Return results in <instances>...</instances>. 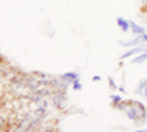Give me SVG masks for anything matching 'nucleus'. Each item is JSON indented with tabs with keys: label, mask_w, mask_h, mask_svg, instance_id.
Listing matches in <instances>:
<instances>
[{
	"label": "nucleus",
	"mask_w": 147,
	"mask_h": 132,
	"mask_svg": "<svg viewBox=\"0 0 147 132\" xmlns=\"http://www.w3.org/2000/svg\"><path fill=\"white\" fill-rule=\"evenodd\" d=\"M118 91H121V92H124V94L127 92V90H125V87H124V85H121V87H118Z\"/></svg>",
	"instance_id": "14"
},
{
	"label": "nucleus",
	"mask_w": 147,
	"mask_h": 132,
	"mask_svg": "<svg viewBox=\"0 0 147 132\" xmlns=\"http://www.w3.org/2000/svg\"><path fill=\"white\" fill-rule=\"evenodd\" d=\"M122 100H124V97H122V95H119V94H110V101H112V106L118 104V103L122 101Z\"/></svg>",
	"instance_id": "10"
},
{
	"label": "nucleus",
	"mask_w": 147,
	"mask_h": 132,
	"mask_svg": "<svg viewBox=\"0 0 147 132\" xmlns=\"http://www.w3.org/2000/svg\"><path fill=\"white\" fill-rule=\"evenodd\" d=\"M143 52H147V43L144 46L143 44H138L136 47H131L128 52H125L124 54L121 56V59H122V60H124V59H129V57H134V56H137V54H140Z\"/></svg>",
	"instance_id": "2"
},
{
	"label": "nucleus",
	"mask_w": 147,
	"mask_h": 132,
	"mask_svg": "<svg viewBox=\"0 0 147 132\" xmlns=\"http://www.w3.org/2000/svg\"><path fill=\"white\" fill-rule=\"evenodd\" d=\"M50 101L52 104L56 107L57 110L60 112H65L68 109V101H66V95L63 91H55L53 95L50 97Z\"/></svg>",
	"instance_id": "1"
},
{
	"label": "nucleus",
	"mask_w": 147,
	"mask_h": 132,
	"mask_svg": "<svg viewBox=\"0 0 147 132\" xmlns=\"http://www.w3.org/2000/svg\"><path fill=\"white\" fill-rule=\"evenodd\" d=\"M131 101H132V100H122V101H119L118 104H115V106H112V107H113V109H116V110L125 112L128 107L131 106Z\"/></svg>",
	"instance_id": "8"
},
{
	"label": "nucleus",
	"mask_w": 147,
	"mask_h": 132,
	"mask_svg": "<svg viewBox=\"0 0 147 132\" xmlns=\"http://www.w3.org/2000/svg\"><path fill=\"white\" fill-rule=\"evenodd\" d=\"M116 23H118V27L121 28L122 32H131V21H129V19H125V18H122V16H118V18H116Z\"/></svg>",
	"instance_id": "4"
},
{
	"label": "nucleus",
	"mask_w": 147,
	"mask_h": 132,
	"mask_svg": "<svg viewBox=\"0 0 147 132\" xmlns=\"http://www.w3.org/2000/svg\"><path fill=\"white\" fill-rule=\"evenodd\" d=\"M147 88V79L146 78H143V79H140L138 81V84H137V87H136V92L137 94H140V95H143V92H144V90Z\"/></svg>",
	"instance_id": "9"
},
{
	"label": "nucleus",
	"mask_w": 147,
	"mask_h": 132,
	"mask_svg": "<svg viewBox=\"0 0 147 132\" xmlns=\"http://www.w3.org/2000/svg\"><path fill=\"white\" fill-rule=\"evenodd\" d=\"M60 78L65 79L69 84H72L75 79H80V74H78V72H75V70H71V72H65V74H62V75H60Z\"/></svg>",
	"instance_id": "5"
},
{
	"label": "nucleus",
	"mask_w": 147,
	"mask_h": 132,
	"mask_svg": "<svg viewBox=\"0 0 147 132\" xmlns=\"http://www.w3.org/2000/svg\"><path fill=\"white\" fill-rule=\"evenodd\" d=\"M143 43H147V32L143 34Z\"/></svg>",
	"instance_id": "15"
},
{
	"label": "nucleus",
	"mask_w": 147,
	"mask_h": 132,
	"mask_svg": "<svg viewBox=\"0 0 147 132\" xmlns=\"http://www.w3.org/2000/svg\"><path fill=\"white\" fill-rule=\"evenodd\" d=\"M99 81H102V76L100 75H94L93 76V82H99Z\"/></svg>",
	"instance_id": "13"
},
{
	"label": "nucleus",
	"mask_w": 147,
	"mask_h": 132,
	"mask_svg": "<svg viewBox=\"0 0 147 132\" xmlns=\"http://www.w3.org/2000/svg\"><path fill=\"white\" fill-rule=\"evenodd\" d=\"M146 122H147V117H146Z\"/></svg>",
	"instance_id": "17"
},
{
	"label": "nucleus",
	"mask_w": 147,
	"mask_h": 132,
	"mask_svg": "<svg viewBox=\"0 0 147 132\" xmlns=\"http://www.w3.org/2000/svg\"><path fill=\"white\" fill-rule=\"evenodd\" d=\"M143 97H146V98H147V88H146V90H144V92H143Z\"/></svg>",
	"instance_id": "16"
},
{
	"label": "nucleus",
	"mask_w": 147,
	"mask_h": 132,
	"mask_svg": "<svg viewBox=\"0 0 147 132\" xmlns=\"http://www.w3.org/2000/svg\"><path fill=\"white\" fill-rule=\"evenodd\" d=\"M107 82H109V88L112 90V91H116L118 90V85H116V82H115V79L112 78V76H107Z\"/></svg>",
	"instance_id": "12"
},
{
	"label": "nucleus",
	"mask_w": 147,
	"mask_h": 132,
	"mask_svg": "<svg viewBox=\"0 0 147 132\" xmlns=\"http://www.w3.org/2000/svg\"><path fill=\"white\" fill-rule=\"evenodd\" d=\"M146 62H147V52H143V53L134 56V57L131 59V63H132V65H143V63H146Z\"/></svg>",
	"instance_id": "6"
},
{
	"label": "nucleus",
	"mask_w": 147,
	"mask_h": 132,
	"mask_svg": "<svg viewBox=\"0 0 147 132\" xmlns=\"http://www.w3.org/2000/svg\"><path fill=\"white\" fill-rule=\"evenodd\" d=\"M131 32L134 35H143V34H146V28L138 25V23H136L134 21H131Z\"/></svg>",
	"instance_id": "7"
},
{
	"label": "nucleus",
	"mask_w": 147,
	"mask_h": 132,
	"mask_svg": "<svg viewBox=\"0 0 147 132\" xmlns=\"http://www.w3.org/2000/svg\"><path fill=\"white\" fill-rule=\"evenodd\" d=\"M143 43V35H134L131 40H118V44L122 46L124 49H131Z\"/></svg>",
	"instance_id": "3"
},
{
	"label": "nucleus",
	"mask_w": 147,
	"mask_h": 132,
	"mask_svg": "<svg viewBox=\"0 0 147 132\" xmlns=\"http://www.w3.org/2000/svg\"><path fill=\"white\" fill-rule=\"evenodd\" d=\"M71 87H72V90H75V91H82V84H81L80 79L74 81V82L71 84Z\"/></svg>",
	"instance_id": "11"
}]
</instances>
